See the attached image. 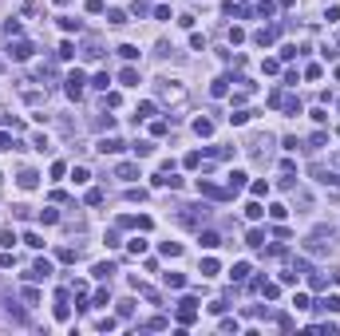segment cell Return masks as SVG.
<instances>
[{"label":"cell","instance_id":"42","mask_svg":"<svg viewBox=\"0 0 340 336\" xmlns=\"http://www.w3.org/2000/svg\"><path fill=\"white\" fill-rule=\"evenodd\" d=\"M103 8H107V4H103V0H87V12H91V16H99Z\"/></svg>","mask_w":340,"mask_h":336},{"label":"cell","instance_id":"26","mask_svg":"<svg viewBox=\"0 0 340 336\" xmlns=\"http://www.w3.org/2000/svg\"><path fill=\"white\" fill-rule=\"evenodd\" d=\"M24 246L28 249H44V237L40 233H24Z\"/></svg>","mask_w":340,"mask_h":336},{"label":"cell","instance_id":"46","mask_svg":"<svg viewBox=\"0 0 340 336\" xmlns=\"http://www.w3.org/2000/svg\"><path fill=\"white\" fill-rule=\"evenodd\" d=\"M304 75H308V79H321L324 71H321V64H308V68H304Z\"/></svg>","mask_w":340,"mask_h":336},{"label":"cell","instance_id":"34","mask_svg":"<svg viewBox=\"0 0 340 336\" xmlns=\"http://www.w3.org/2000/svg\"><path fill=\"white\" fill-rule=\"evenodd\" d=\"M166 285H170V289H182V285H186V277H182V273H166Z\"/></svg>","mask_w":340,"mask_h":336},{"label":"cell","instance_id":"10","mask_svg":"<svg viewBox=\"0 0 340 336\" xmlns=\"http://www.w3.org/2000/svg\"><path fill=\"white\" fill-rule=\"evenodd\" d=\"M308 174H313V178L321 182V186H336V182H340V178H336L332 170H324V166H313V170H308Z\"/></svg>","mask_w":340,"mask_h":336},{"label":"cell","instance_id":"49","mask_svg":"<svg viewBox=\"0 0 340 336\" xmlns=\"http://www.w3.org/2000/svg\"><path fill=\"white\" fill-rule=\"evenodd\" d=\"M72 178H75V182H87L91 174H87V166H75V170H72Z\"/></svg>","mask_w":340,"mask_h":336},{"label":"cell","instance_id":"17","mask_svg":"<svg viewBox=\"0 0 340 336\" xmlns=\"http://www.w3.org/2000/svg\"><path fill=\"white\" fill-rule=\"evenodd\" d=\"M226 91H230V79H214L210 83V95L214 99H226Z\"/></svg>","mask_w":340,"mask_h":336},{"label":"cell","instance_id":"13","mask_svg":"<svg viewBox=\"0 0 340 336\" xmlns=\"http://www.w3.org/2000/svg\"><path fill=\"white\" fill-rule=\"evenodd\" d=\"M159 91H162L166 99H182V87H178L174 79H162V83H159Z\"/></svg>","mask_w":340,"mask_h":336},{"label":"cell","instance_id":"40","mask_svg":"<svg viewBox=\"0 0 340 336\" xmlns=\"http://www.w3.org/2000/svg\"><path fill=\"white\" fill-rule=\"evenodd\" d=\"M0 246L12 249V246H16V233H12V230H4V233H0Z\"/></svg>","mask_w":340,"mask_h":336},{"label":"cell","instance_id":"36","mask_svg":"<svg viewBox=\"0 0 340 336\" xmlns=\"http://www.w3.org/2000/svg\"><path fill=\"white\" fill-rule=\"evenodd\" d=\"M107 20H111V24H127V12H123V8H111Z\"/></svg>","mask_w":340,"mask_h":336},{"label":"cell","instance_id":"23","mask_svg":"<svg viewBox=\"0 0 340 336\" xmlns=\"http://www.w3.org/2000/svg\"><path fill=\"white\" fill-rule=\"evenodd\" d=\"M131 150H135V159H146V155H150V150H154V142H146V139H139V142H135Z\"/></svg>","mask_w":340,"mask_h":336},{"label":"cell","instance_id":"31","mask_svg":"<svg viewBox=\"0 0 340 336\" xmlns=\"http://www.w3.org/2000/svg\"><path fill=\"white\" fill-rule=\"evenodd\" d=\"M250 190H253V198H265V194H269V182H265V178H257Z\"/></svg>","mask_w":340,"mask_h":336},{"label":"cell","instance_id":"28","mask_svg":"<svg viewBox=\"0 0 340 336\" xmlns=\"http://www.w3.org/2000/svg\"><path fill=\"white\" fill-rule=\"evenodd\" d=\"M59 28H64V32H79L83 24H79V20H72V16H59Z\"/></svg>","mask_w":340,"mask_h":336},{"label":"cell","instance_id":"20","mask_svg":"<svg viewBox=\"0 0 340 336\" xmlns=\"http://www.w3.org/2000/svg\"><path fill=\"white\" fill-rule=\"evenodd\" d=\"M230 277H233V281H245V277H250V261H237V265L230 269Z\"/></svg>","mask_w":340,"mask_h":336},{"label":"cell","instance_id":"12","mask_svg":"<svg viewBox=\"0 0 340 336\" xmlns=\"http://www.w3.org/2000/svg\"><path fill=\"white\" fill-rule=\"evenodd\" d=\"M317 309H321V313H340V297H336V293H332V297H321Z\"/></svg>","mask_w":340,"mask_h":336},{"label":"cell","instance_id":"44","mask_svg":"<svg viewBox=\"0 0 340 336\" xmlns=\"http://www.w3.org/2000/svg\"><path fill=\"white\" fill-rule=\"evenodd\" d=\"M12 146H16L12 135H8V131H0V150H12Z\"/></svg>","mask_w":340,"mask_h":336},{"label":"cell","instance_id":"24","mask_svg":"<svg viewBox=\"0 0 340 336\" xmlns=\"http://www.w3.org/2000/svg\"><path fill=\"white\" fill-rule=\"evenodd\" d=\"M250 119H253V111H233V115H230V123H233V127H245Z\"/></svg>","mask_w":340,"mask_h":336},{"label":"cell","instance_id":"48","mask_svg":"<svg viewBox=\"0 0 340 336\" xmlns=\"http://www.w3.org/2000/svg\"><path fill=\"white\" fill-rule=\"evenodd\" d=\"M186 166L194 170V166H202V155H198V150H190V155H186Z\"/></svg>","mask_w":340,"mask_h":336},{"label":"cell","instance_id":"37","mask_svg":"<svg viewBox=\"0 0 340 336\" xmlns=\"http://www.w3.org/2000/svg\"><path fill=\"white\" fill-rule=\"evenodd\" d=\"M107 83H111V75H107V71H99L95 79H91V87H99V91H107Z\"/></svg>","mask_w":340,"mask_h":336},{"label":"cell","instance_id":"15","mask_svg":"<svg viewBox=\"0 0 340 336\" xmlns=\"http://www.w3.org/2000/svg\"><path fill=\"white\" fill-rule=\"evenodd\" d=\"M241 186H245V170H233V174L226 178V190H230V194H237Z\"/></svg>","mask_w":340,"mask_h":336},{"label":"cell","instance_id":"30","mask_svg":"<svg viewBox=\"0 0 340 336\" xmlns=\"http://www.w3.org/2000/svg\"><path fill=\"white\" fill-rule=\"evenodd\" d=\"M119 55L131 64V59H139V48H135V44H123V48H119Z\"/></svg>","mask_w":340,"mask_h":336},{"label":"cell","instance_id":"4","mask_svg":"<svg viewBox=\"0 0 340 336\" xmlns=\"http://www.w3.org/2000/svg\"><path fill=\"white\" fill-rule=\"evenodd\" d=\"M194 304H198L194 297H182V301H178V320H182V324H194V320H198V309H194Z\"/></svg>","mask_w":340,"mask_h":336},{"label":"cell","instance_id":"43","mask_svg":"<svg viewBox=\"0 0 340 336\" xmlns=\"http://www.w3.org/2000/svg\"><path fill=\"white\" fill-rule=\"evenodd\" d=\"M190 48H194V52H206V36L194 32V36H190Z\"/></svg>","mask_w":340,"mask_h":336},{"label":"cell","instance_id":"52","mask_svg":"<svg viewBox=\"0 0 340 336\" xmlns=\"http://www.w3.org/2000/svg\"><path fill=\"white\" fill-rule=\"evenodd\" d=\"M336 135H340V131H336Z\"/></svg>","mask_w":340,"mask_h":336},{"label":"cell","instance_id":"8","mask_svg":"<svg viewBox=\"0 0 340 336\" xmlns=\"http://www.w3.org/2000/svg\"><path fill=\"white\" fill-rule=\"evenodd\" d=\"M115 178L135 182V178H139V162H119V166H115Z\"/></svg>","mask_w":340,"mask_h":336},{"label":"cell","instance_id":"39","mask_svg":"<svg viewBox=\"0 0 340 336\" xmlns=\"http://www.w3.org/2000/svg\"><path fill=\"white\" fill-rule=\"evenodd\" d=\"M154 115V103H139V111H135V119H150Z\"/></svg>","mask_w":340,"mask_h":336},{"label":"cell","instance_id":"1","mask_svg":"<svg viewBox=\"0 0 340 336\" xmlns=\"http://www.w3.org/2000/svg\"><path fill=\"white\" fill-rule=\"evenodd\" d=\"M83 83H87V79H83V71H72V75L64 79V91H68V99H75V103L83 99Z\"/></svg>","mask_w":340,"mask_h":336},{"label":"cell","instance_id":"50","mask_svg":"<svg viewBox=\"0 0 340 336\" xmlns=\"http://www.w3.org/2000/svg\"><path fill=\"white\" fill-rule=\"evenodd\" d=\"M0 71H4V59H0Z\"/></svg>","mask_w":340,"mask_h":336},{"label":"cell","instance_id":"16","mask_svg":"<svg viewBox=\"0 0 340 336\" xmlns=\"http://www.w3.org/2000/svg\"><path fill=\"white\" fill-rule=\"evenodd\" d=\"M119 83H123V87H139V71H135V68H123V71H119Z\"/></svg>","mask_w":340,"mask_h":336},{"label":"cell","instance_id":"47","mask_svg":"<svg viewBox=\"0 0 340 336\" xmlns=\"http://www.w3.org/2000/svg\"><path fill=\"white\" fill-rule=\"evenodd\" d=\"M103 202V190H87V206H99Z\"/></svg>","mask_w":340,"mask_h":336},{"label":"cell","instance_id":"32","mask_svg":"<svg viewBox=\"0 0 340 336\" xmlns=\"http://www.w3.org/2000/svg\"><path fill=\"white\" fill-rule=\"evenodd\" d=\"M55 257H59V261H64V265H72V261H75V257H79V253H75V249H72V246H64V249H59V253H55Z\"/></svg>","mask_w":340,"mask_h":336},{"label":"cell","instance_id":"18","mask_svg":"<svg viewBox=\"0 0 340 336\" xmlns=\"http://www.w3.org/2000/svg\"><path fill=\"white\" fill-rule=\"evenodd\" d=\"M245 218H250V222H261V218H265V206H261V202H250V206H245Z\"/></svg>","mask_w":340,"mask_h":336},{"label":"cell","instance_id":"2","mask_svg":"<svg viewBox=\"0 0 340 336\" xmlns=\"http://www.w3.org/2000/svg\"><path fill=\"white\" fill-rule=\"evenodd\" d=\"M332 246V233L328 230H313V233H308V253H324Z\"/></svg>","mask_w":340,"mask_h":336},{"label":"cell","instance_id":"45","mask_svg":"<svg viewBox=\"0 0 340 336\" xmlns=\"http://www.w3.org/2000/svg\"><path fill=\"white\" fill-rule=\"evenodd\" d=\"M75 55V44H59V59H72Z\"/></svg>","mask_w":340,"mask_h":336},{"label":"cell","instance_id":"51","mask_svg":"<svg viewBox=\"0 0 340 336\" xmlns=\"http://www.w3.org/2000/svg\"><path fill=\"white\" fill-rule=\"evenodd\" d=\"M0 182H4V174H0Z\"/></svg>","mask_w":340,"mask_h":336},{"label":"cell","instance_id":"5","mask_svg":"<svg viewBox=\"0 0 340 336\" xmlns=\"http://www.w3.org/2000/svg\"><path fill=\"white\" fill-rule=\"evenodd\" d=\"M24 277H28V281H48V277H52V261H48V257H40L32 269L24 273Z\"/></svg>","mask_w":340,"mask_h":336},{"label":"cell","instance_id":"22","mask_svg":"<svg viewBox=\"0 0 340 336\" xmlns=\"http://www.w3.org/2000/svg\"><path fill=\"white\" fill-rule=\"evenodd\" d=\"M273 36H277V28H261V32H257L253 40H257L261 48H269V44H273Z\"/></svg>","mask_w":340,"mask_h":336},{"label":"cell","instance_id":"35","mask_svg":"<svg viewBox=\"0 0 340 336\" xmlns=\"http://www.w3.org/2000/svg\"><path fill=\"white\" fill-rule=\"evenodd\" d=\"M162 253H166V257H178L182 246H178V241H162Z\"/></svg>","mask_w":340,"mask_h":336},{"label":"cell","instance_id":"14","mask_svg":"<svg viewBox=\"0 0 340 336\" xmlns=\"http://www.w3.org/2000/svg\"><path fill=\"white\" fill-rule=\"evenodd\" d=\"M194 135L210 139V135H214V119H206V115H202V119H194Z\"/></svg>","mask_w":340,"mask_h":336},{"label":"cell","instance_id":"3","mask_svg":"<svg viewBox=\"0 0 340 336\" xmlns=\"http://www.w3.org/2000/svg\"><path fill=\"white\" fill-rule=\"evenodd\" d=\"M198 194H202V198H214V202H226V198H233L230 190L214 186V182H206V178H198Z\"/></svg>","mask_w":340,"mask_h":336},{"label":"cell","instance_id":"7","mask_svg":"<svg viewBox=\"0 0 340 336\" xmlns=\"http://www.w3.org/2000/svg\"><path fill=\"white\" fill-rule=\"evenodd\" d=\"M8 55L16 59V64H24V59H32V44H28V40H16V44L8 48Z\"/></svg>","mask_w":340,"mask_h":336},{"label":"cell","instance_id":"33","mask_svg":"<svg viewBox=\"0 0 340 336\" xmlns=\"http://www.w3.org/2000/svg\"><path fill=\"white\" fill-rule=\"evenodd\" d=\"M214 273H218V261L206 257V261H202V277H214Z\"/></svg>","mask_w":340,"mask_h":336},{"label":"cell","instance_id":"27","mask_svg":"<svg viewBox=\"0 0 340 336\" xmlns=\"http://www.w3.org/2000/svg\"><path fill=\"white\" fill-rule=\"evenodd\" d=\"M281 107H285V111H289V115H301V103H297V99H293V95H281Z\"/></svg>","mask_w":340,"mask_h":336},{"label":"cell","instance_id":"9","mask_svg":"<svg viewBox=\"0 0 340 336\" xmlns=\"http://www.w3.org/2000/svg\"><path fill=\"white\" fill-rule=\"evenodd\" d=\"M198 241H202V249H218V246H222V233H218V230H202Z\"/></svg>","mask_w":340,"mask_h":336},{"label":"cell","instance_id":"29","mask_svg":"<svg viewBox=\"0 0 340 336\" xmlns=\"http://www.w3.org/2000/svg\"><path fill=\"white\" fill-rule=\"evenodd\" d=\"M83 55H87V59H99V55H103V52H99V40H87V48H83Z\"/></svg>","mask_w":340,"mask_h":336},{"label":"cell","instance_id":"21","mask_svg":"<svg viewBox=\"0 0 340 336\" xmlns=\"http://www.w3.org/2000/svg\"><path fill=\"white\" fill-rule=\"evenodd\" d=\"M245 241H250L253 249H261V246H265V230H250V233H245Z\"/></svg>","mask_w":340,"mask_h":336},{"label":"cell","instance_id":"19","mask_svg":"<svg viewBox=\"0 0 340 336\" xmlns=\"http://www.w3.org/2000/svg\"><path fill=\"white\" fill-rule=\"evenodd\" d=\"M91 273H95V277H99V281H107V277H111V273H115V261H99V265H95V269H91Z\"/></svg>","mask_w":340,"mask_h":336},{"label":"cell","instance_id":"38","mask_svg":"<svg viewBox=\"0 0 340 336\" xmlns=\"http://www.w3.org/2000/svg\"><path fill=\"white\" fill-rule=\"evenodd\" d=\"M68 317H72V309H68V301H59V304H55V320H68Z\"/></svg>","mask_w":340,"mask_h":336},{"label":"cell","instance_id":"6","mask_svg":"<svg viewBox=\"0 0 340 336\" xmlns=\"http://www.w3.org/2000/svg\"><path fill=\"white\" fill-rule=\"evenodd\" d=\"M95 150H99V155H119V150H123V139H115V135H103V139L95 142Z\"/></svg>","mask_w":340,"mask_h":336},{"label":"cell","instance_id":"25","mask_svg":"<svg viewBox=\"0 0 340 336\" xmlns=\"http://www.w3.org/2000/svg\"><path fill=\"white\" fill-rule=\"evenodd\" d=\"M285 213H289V210H285L281 202H273V206H269V218H273V222H285Z\"/></svg>","mask_w":340,"mask_h":336},{"label":"cell","instance_id":"11","mask_svg":"<svg viewBox=\"0 0 340 336\" xmlns=\"http://www.w3.org/2000/svg\"><path fill=\"white\" fill-rule=\"evenodd\" d=\"M16 182H20V190H36V186H40V174H36V170H20Z\"/></svg>","mask_w":340,"mask_h":336},{"label":"cell","instance_id":"41","mask_svg":"<svg viewBox=\"0 0 340 336\" xmlns=\"http://www.w3.org/2000/svg\"><path fill=\"white\" fill-rule=\"evenodd\" d=\"M32 146L40 150V155H44V150H52V146H48V135H36V139H32Z\"/></svg>","mask_w":340,"mask_h":336}]
</instances>
